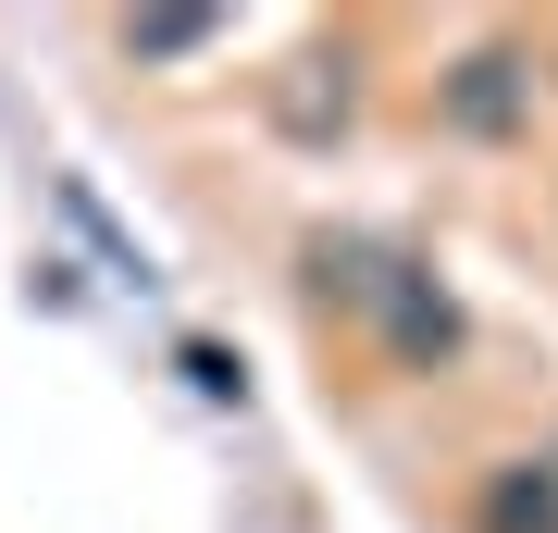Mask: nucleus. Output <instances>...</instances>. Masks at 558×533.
I'll return each instance as SVG.
<instances>
[{"label":"nucleus","instance_id":"obj_2","mask_svg":"<svg viewBox=\"0 0 558 533\" xmlns=\"http://www.w3.org/2000/svg\"><path fill=\"white\" fill-rule=\"evenodd\" d=\"M521 99H534V75H521V50H472V62L447 75V112L472 124V137H509V124H521Z\"/></svg>","mask_w":558,"mask_h":533},{"label":"nucleus","instance_id":"obj_3","mask_svg":"<svg viewBox=\"0 0 558 533\" xmlns=\"http://www.w3.org/2000/svg\"><path fill=\"white\" fill-rule=\"evenodd\" d=\"M484 533H558V472H546V459L497 472V496H484Z\"/></svg>","mask_w":558,"mask_h":533},{"label":"nucleus","instance_id":"obj_4","mask_svg":"<svg viewBox=\"0 0 558 533\" xmlns=\"http://www.w3.org/2000/svg\"><path fill=\"white\" fill-rule=\"evenodd\" d=\"M199 38H223V13H137V25H124V50H149V62H174Z\"/></svg>","mask_w":558,"mask_h":533},{"label":"nucleus","instance_id":"obj_1","mask_svg":"<svg viewBox=\"0 0 558 533\" xmlns=\"http://www.w3.org/2000/svg\"><path fill=\"white\" fill-rule=\"evenodd\" d=\"M360 298H385V336H398V360H447V348H459V311H447V286H422L410 261L360 274Z\"/></svg>","mask_w":558,"mask_h":533}]
</instances>
